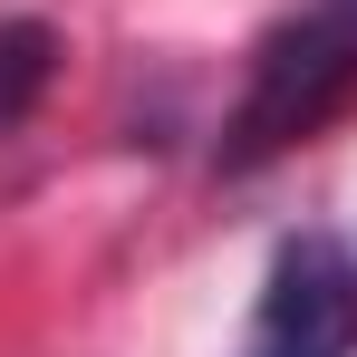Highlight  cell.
<instances>
[{
  "label": "cell",
  "mask_w": 357,
  "mask_h": 357,
  "mask_svg": "<svg viewBox=\"0 0 357 357\" xmlns=\"http://www.w3.org/2000/svg\"><path fill=\"white\" fill-rule=\"evenodd\" d=\"M348 97H357V0H299L290 20H271L261 49H251L222 165L251 174V165L290 155L299 135H319Z\"/></svg>",
  "instance_id": "6da1fadb"
},
{
  "label": "cell",
  "mask_w": 357,
  "mask_h": 357,
  "mask_svg": "<svg viewBox=\"0 0 357 357\" xmlns=\"http://www.w3.org/2000/svg\"><path fill=\"white\" fill-rule=\"evenodd\" d=\"M241 357H357V261L328 232H290L251 309Z\"/></svg>",
  "instance_id": "7a4b0ae2"
},
{
  "label": "cell",
  "mask_w": 357,
  "mask_h": 357,
  "mask_svg": "<svg viewBox=\"0 0 357 357\" xmlns=\"http://www.w3.org/2000/svg\"><path fill=\"white\" fill-rule=\"evenodd\" d=\"M49 68H59V39L39 20H0V126L29 116V97L49 87Z\"/></svg>",
  "instance_id": "3957f363"
}]
</instances>
